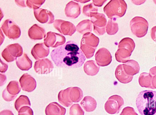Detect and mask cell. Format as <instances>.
I'll return each instance as SVG.
<instances>
[{
    "instance_id": "cell-1",
    "label": "cell",
    "mask_w": 156,
    "mask_h": 115,
    "mask_svg": "<svg viewBox=\"0 0 156 115\" xmlns=\"http://www.w3.org/2000/svg\"><path fill=\"white\" fill-rule=\"evenodd\" d=\"M51 58L58 67L76 68L81 67L86 60L82 51L75 42L69 40L53 50Z\"/></svg>"
},
{
    "instance_id": "cell-9",
    "label": "cell",
    "mask_w": 156,
    "mask_h": 115,
    "mask_svg": "<svg viewBox=\"0 0 156 115\" xmlns=\"http://www.w3.org/2000/svg\"><path fill=\"white\" fill-rule=\"evenodd\" d=\"M1 29L10 39L15 40L20 36L21 31L20 27L12 19H8L5 21Z\"/></svg>"
},
{
    "instance_id": "cell-31",
    "label": "cell",
    "mask_w": 156,
    "mask_h": 115,
    "mask_svg": "<svg viewBox=\"0 0 156 115\" xmlns=\"http://www.w3.org/2000/svg\"><path fill=\"white\" fill-rule=\"evenodd\" d=\"M6 89L9 93L12 96H17L21 91L19 83L16 81H10Z\"/></svg>"
},
{
    "instance_id": "cell-45",
    "label": "cell",
    "mask_w": 156,
    "mask_h": 115,
    "mask_svg": "<svg viewBox=\"0 0 156 115\" xmlns=\"http://www.w3.org/2000/svg\"><path fill=\"white\" fill-rule=\"evenodd\" d=\"M16 4L19 6L21 7H26V5L25 4V1L21 0H15Z\"/></svg>"
},
{
    "instance_id": "cell-23",
    "label": "cell",
    "mask_w": 156,
    "mask_h": 115,
    "mask_svg": "<svg viewBox=\"0 0 156 115\" xmlns=\"http://www.w3.org/2000/svg\"><path fill=\"white\" fill-rule=\"evenodd\" d=\"M115 76L117 80L120 82L126 84L131 82L133 76L128 75L125 71L122 64L118 65L115 72Z\"/></svg>"
},
{
    "instance_id": "cell-30",
    "label": "cell",
    "mask_w": 156,
    "mask_h": 115,
    "mask_svg": "<svg viewBox=\"0 0 156 115\" xmlns=\"http://www.w3.org/2000/svg\"><path fill=\"white\" fill-rule=\"evenodd\" d=\"M30 106V102L28 97L24 95H20L16 99L14 104L15 108L18 112L20 108L23 106Z\"/></svg>"
},
{
    "instance_id": "cell-48",
    "label": "cell",
    "mask_w": 156,
    "mask_h": 115,
    "mask_svg": "<svg viewBox=\"0 0 156 115\" xmlns=\"http://www.w3.org/2000/svg\"><path fill=\"white\" fill-rule=\"evenodd\" d=\"M153 1L156 4V0H153Z\"/></svg>"
},
{
    "instance_id": "cell-28",
    "label": "cell",
    "mask_w": 156,
    "mask_h": 115,
    "mask_svg": "<svg viewBox=\"0 0 156 115\" xmlns=\"http://www.w3.org/2000/svg\"><path fill=\"white\" fill-rule=\"evenodd\" d=\"M138 82L139 85L142 87L154 89L152 77L149 73L147 72L141 73L139 78Z\"/></svg>"
},
{
    "instance_id": "cell-38",
    "label": "cell",
    "mask_w": 156,
    "mask_h": 115,
    "mask_svg": "<svg viewBox=\"0 0 156 115\" xmlns=\"http://www.w3.org/2000/svg\"><path fill=\"white\" fill-rule=\"evenodd\" d=\"M149 74L151 76L152 83L154 89H156V66L151 68L149 70Z\"/></svg>"
},
{
    "instance_id": "cell-43",
    "label": "cell",
    "mask_w": 156,
    "mask_h": 115,
    "mask_svg": "<svg viewBox=\"0 0 156 115\" xmlns=\"http://www.w3.org/2000/svg\"><path fill=\"white\" fill-rule=\"evenodd\" d=\"M0 115H14L12 112L9 110H5L2 111Z\"/></svg>"
},
{
    "instance_id": "cell-26",
    "label": "cell",
    "mask_w": 156,
    "mask_h": 115,
    "mask_svg": "<svg viewBox=\"0 0 156 115\" xmlns=\"http://www.w3.org/2000/svg\"><path fill=\"white\" fill-rule=\"evenodd\" d=\"M99 69V67L98 66L95 61L93 60L87 61L84 65V71L85 73L89 75H96L98 72Z\"/></svg>"
},
{
    "instance_id": "cell-33",
    "label": "cell",
    "mask_w": 156,
    "mask_h": 115,
    "mask_svg": "<svg viewBox=\"0 0 156 115\" xmlns=\"http://www.w3.org/2000/svg\"><path fill=\"white\" fill-rule=\"evenodd\" d=\"M98 8L94 5L93 3L84 5L83 8V13L84 15L90 17L91 13L97 12Z\"/></svg>"
},
{
    "instance_id": "cell-13",
    "label": "cell",
    "mask_w": 156,
    "mask_h": 115,
    "mask_svg": "<svg viewBox=\"0 0 156 115\" xmlns=\"http://www.w3.org/2000/svg\"><path fill=\"white\" fill-rule=\"evenodd\" d=\"M34 67L37 73L39 74H46L52 71L54 66L50 60L46 58L36 61Z\"/></svg>"
},
{
    "instance_id": "cell-47",
    "label": "cell",
    "mask_w": 156,
    "mask_h": 115,
    "mask_svg": "<svg viewBox=\"0 0 156 115\" xmlns=\"http://www.w3.org/2000/svg\"><path fill=\"white\" fill-rule=\"evenodd\" d=\"M75 1L80 2L81 3H85L86 2L90 1V0H74Z\"/></svg>"
},
{
    "instance_id": "cell-8",
    "label": "cell",
    "mask_w": 156,
    "mask_h": 115,
    "mask_svg": "<svg viewBox=\"0 0 156 115\" xmlns=\"http://www.w3.org/2000/svg\"><path fill=\"white\" fill-rule=\"evenodd\" d=\"M91 21L93 24L94 32L97 35H102L105 33L107 20L105 15L98 12L90 14Z\"/></svg>"
},
{
    "instance_id": "cell-22",
    "label": "cell",
    "mask_w": 156,
    "mask_h": 115,
    "mask_svg": "<svg viewBox=\"0 0 156 115\" xmlns=\"http://www.w3.org/2000/svg\"><path fill=\"white\" fill-rule=\"evenodd\" d=\"M122 65L125 71L128 75L133 76L139 72V64L134 60H129Z\"/></svg>"
},
{
    "instance_id": "cell-10",
    "label": "cell",
    "mask_w": 156,
    "mask_h": 115,
    "mask_svg": "<svg viewBox=\"0 0 156 115\" xmlns=\"http://www.w3.org/2000/svg\"><path fill=\"white\" fill-rule=\"evenodd\" d=\"M124 104L122 98L118 95L111 96L108 99L105 105L106 112L110 114L118 113Z\"/></svg>"
},
{
    "instance_id": "cell-18",
    "label": "cell",
    "mask_w": 156,
    "mask_h": 115,
    "mask_svg": "<svg viewBox=\"0 0 156 115\" xmlns=\"http://www.w3.org/2000/svg\"><path fill=\"white\" fill-rule=\"evenodd\" d=\"M28 33L30 38L33 40H40L46 37L45 29L37 24L31 26L29 29Z\"/></svg>"
},
{
    "instance_id": "cell-14",
    "label": "cell",
    "mask_w": 156,
    "mask_h": 115,
    "mask_svg": "<svg viewBox=\"0 0 156 115\" xmlns=\"http://www.w3.org/2000/svg\"><path fill=\"white\" fill-rule=\"evenodd\" d=\"M34 13L36 19L41 23L51 24L55 21L54 14L47 9L40 8L34 10Z\"/></svg>"
},
{
    "instance_id": "cell-24",
    "label": "cell",
    "mask_w": 156,
    "mask_h": 115,
    "mask_svg": "<svg viewBox=\"0 0 156 115\" xmlns=\"http://www.w3.org/2000/svg\"><path fill=\"white\" fill-rule=\"evenodd\" d=\"M71 87L60 91L58 95L59 102L66 107H69L73 103L70 96V92Z\"/></svg>"
},
{
    "instance_id": "cell-27",
    "label": "cell",
    "mask_w": 156,
    "mask_h": 115,
    "mask_svg": "<svg viewBox=\"0 0 156 115\" xmlns=\"http://www.w3.org/2000/svg\"><path fill=\"white\" fill-rule=\"evenodd\" d=\"M89 19L83 20L80 22L76 26L77 31L81 34H85L92 31L93 25Z\"/></svg>"
},
{
    "instance_id": "cell-39",
    "label": "cell",
    "mask_w": 156,
    "mask_h": 115,
    "mask_svg": "<svg viewBox=\"0 0 156 115\" xmlns=\"http://www.w3.org/2000/svg\"><path fill=\"white\" fill-rule=\"evenodd\" d=\"M17 96H12L9 93L5 88L2 93V97L6 101L9 102L13 100Z\"/></svg>"
},
{
    "instance_id": "cell-15",
    "label": "cell",
    "mask_w": 156,
    "mask_h": 115,
    "mask_svg": "<svg viewBox=\"0 0 156 115\" xmlns=\"http://www.w3.org/2000/svg\"><path fill=\"white\" fill-rule=\"evenodd\" d=\"M95 59L97 64L101 67L108 66L112 61V56L109 51L106 48L102 47L96 52Z\"/></svg>"
},
{
    "instance_id": "cell-35",
    "label": "cell",
    "mask_w": 156,
    "mask_h": 115,
    "mask_svg": "<svg viewBox=\"0 0 156 115\" xmlns=\"http://www.w3.org/2000/svg\"><path fill=\"white\" fill-rule=\"evenodd\" d=\"M45 2V0H27L26 5L29 8L34 10L39 9Z\"/></svg>"
},
{
    "instance_id": "cell-46",
    "label": "cell",
    "mask_w": 156,
    "mask_h": 115,
    "mask_svg": "<svg viewBox=\"0 0 156 115\" xmlns=\"http://www.w3.org/2000/svg\"><path fill=\"white\" fill-rule=\"evenodd\" d=\"M145 0H131V2L134 4L139 5L143 4Z\"/></svg>"
},
{
    "instance_id": "cell-2",
    "label": "cell",
    "mask_w": 156,
    "mask_h": 115,
    "mask_svg": "<svg viewBox=\"0 0 156 115\" xmlns=\"http://www.w3.org/2000/svg\"><path fill=\"white\" fill-rule=\"evenodd\" d=\"M136 103L141 115H156V92L149 90L141 91Z\"/></svg>"
},
{
    "instance_id": "cell-49",
    "label": "cell",
    "mask_w": 156,
    "mask_h": 115,
    "mask_svg": "<svg viewBox=\"0 0 156 115\" xmlns=\"http://www.w3.org/2000/svg\"><path fill=\"white\" fill-rule=\"evenodd\" d=\"M155 60L156 61V57H155Z\"/></svg>"
},
{
    "instance_id": "cell-34",
    "label": "cell",
    "mask_w": 156,
    "mask_h": 115,
    "mask_svg": "<svg viewBox=\"0 0 156 115\" xmlns=\"http://www.w3.org/2000/svg\"><path fill=\"white\" fill-rule=\"evenodd\" d=\"M70 115H84V112L79 104H74L69 109Z\"/></svg>"
},
{
    "instance_id": "cell-20",
    "label": "cell",
    "mask_w": 156,
    "mask_h": 115,
    "mask_svg": "<svg viewBox=\"0 0 156 115\" xmlns=\"http://www.w3.org/2000/svg\"><path fill=\"white\" fill-rule=\"evenodd\" d=\"M66 109L57 103L53 102L49 103L46 107V115H65Z\"/></svg>"
},
{
    "instance_id": "cell-4",
    "label": "cell",
    "mask_w": 156,
    "mask_h": 115,
    "mask_svg": "<svg viewBox=\"0 0 156 115\" xmlns=\"http://www.w3.org/2000/svg\"><path fill=\"white\" fill-rule=\"evenodd\" d=\"M127 9L124 0H111L104 7L103 11L108 18L115 21L123 16Z\"/></svg>"
},
{
    "instance_id": "cell-40",
    "label": "cell",
    "mask_w": 156,
    "mask_h": 115,
    "mask_svg": "<svg viewBox=\"0 0 156 115\" xmlns=\"http://www.w3.org/2000/svg\"><path fill=\"white\" fill-rule=\"evenodd\" d=\"M150 34L152 39L156 42V26H153L151 28Z\"/></svg>"
},
{
    "instance_id": "cell-5",
    "label": "cell",
    "mask_w": 156,
    "mask_h": 115,
    "mask_svg": "<svg viewBox=\"0 0 156 115\" xmlns=\"http://www.w3.org/2000/svg\"><path fill=\"white\" fill-rule=\"evenodd\" d=\"M99 42V38L90 32L84 34L81 39L80 48L87 58L92 57Z\"/></svg>"
},
{
    "instance_id": "cell-19",
    "label": "cell",
    "mask_w": 156,
    "mask_h": 115,
    "mask_svg": "<svg viewBox=\"0 0 156 115\" xmlns=\"http://www.w3.org/2000/svg\"><path fill=\"white\" fill-rule=\"evenodd\" d=\"M80 12V6L78 3L72 1L66 5L65 13L67 17L76 19L79 16Z\"/></svg>"
},
{
    "instance_id": "cell-21",
    "label": "cell",
    "mask_w": 156,
    "mask_h": 115,
    "mask_svg": "<svg viewBox=\"0 0 156 115\" xmlns=\"http://www.w3.org/2000/svg\"><path fill=\"white\" fill-rule=\"evenodd\" d=\"M16 60V65L21 70L28 71L32 67V62L25 53Z\"/></svg>"
},
{
    "instance_id": "cell-44",
    "label": "cell",
    "mask_w": 156,
    "mask_h": 115,
    "mask_svg": "<svg viewBox=\"0 0 156 115\" xmlns=\"http://www.w3.org/2000/svg\"><path fill=\"white\" fill-rule=\"evenodd\" d=\"M0 86L3 85L6 82V78L5 75L4 74L0 73Z\"/></svg>"
},
{
    "instance_id": "cell-6",
    "label": "cell",
    "mask_w": 156,
    "mask_h": 115,
    "mask_svg": "<svg viewBox=\"0 0 156 115\" xmlns=\"http://www.w3.org/2000/svg\"><path fill=\"white\" fill-rule=\"evenodd\" d=\"M148 26L147 20L140 16L134 17L130 22V27L132 32L138 38L142 37L147 34Z\"/></svg>"
},
{
    "instance_id": "cell-36",
    "label": "cell",
    "mask_w": 156,
    "mask_h": 115,
    "mask_svg": "<svg viewBox=\"0 0 156 115\" xmlns=\"http://www.w3.org/2000/svg\"><path fill=\"white\" fill-rule=\"evenodd\" d=\"M18 115H34V113L30 106H25L20 108Z\"/></svg>"
},
{
    "instance_id": "cell-42",
    "label": "cell",
    "mask_w": 156,
    "mask_h": 115,
    "mask_svg": "<svg viewBox=\"0 0 156 115\" xmlns=\"http://www.w3.org/2000/svg\"><path fill=\"white\" fill-rule=\"evenodd\" d=\"M107 0H93V3L95 6L101 7Z\"/></svg>"
},
{
    "instance_id": "cell-17",
    "label": "cell",
    "mask_w": 156,
    "mask_h": 115,
    "mask_svg": "<svg viewBox=\"0 0 156 115\" xmlns=\"http://www.w3.org/2000/svg\"><path fill=\"white\" fill-rule=\"evenodd\" d=\"M49 53V48L44 43L36 44L31 50V54L36 60H38L47 57Z\"/></svg>"
},
{
    "instance_id": "cell-29",
    "label": "cell",
    "mask_w": 156,
    "mask_h": 115,
    "mask_svg": "<svg viewBox=\"0 0 156 115\" xmlns=\"http://www.w3.org/2000/svg\"><path fill=\"white\" fill-rule=\"evenodd\" d=\"M70 96L73 102L78 103L81 100L83 97V91L78 87H71Z\"/></svg>"
},
{
    "instance_id": "cell-41",
    "label": "cell",
    "mask_w": 156,
    "mask_h": 115,
    "mask_svg": "<svg viewBox=\"0 0 156 115\" xmlns=\"http://www.w3.org/2000/svg\"><path fill=\"white\" fill-rule=\"evenodd\" d=\"M1 60V66H0V72L2 73H4L7 70L8 68V65L6 64L3 63Z\"/></svg>"
},
{
    "instance_id": "cell-16",
    "label": "cell",
    "mask_w": 156,
    "mask_h": 115,
    "mask_svg": "<svg viewBox=\"0 0 156 115\" xmlns=\"http://www.w3.org/2000/svg\"><path fill=\"white\" fill-rule=\"evenodd\" d=\"M22 89L25 91L30 92L36 88L37 83L35 79L28 74H24L19 79Z\"/></svg>"
},
{
    "instance_id": "cell-25",
    "label": "cell",
    "mask_w": 156,
    "mask_h": 115,
    "mask_svg": "<svg viewBox=\"0 0 156 115\" xmlns=\"http://www.w3.org/2000/svg\"><path fill=\"white\" fill-rule=\"evenodd\" d=\"M80 104L87 112H90L94 111L97 106V102L92 97L87 96H85L80 102Z\"/></svg>"
},
{
    "instance_id": "cell-11",
    "label": "cell",
    "mask_w": 156,
    "mask_h": 115,
    "mask_svg": "<svg viewBox=\"0 0 156 115\" xmlns=\"http://www.w3.org/2000/svg\"><path fill=\"white\" fill-rule=\"evenodd\" d=\"M44 43L48 47H56L64 44L66 41L63 35L55 32H48L44 40Z\"/></svg>"
},
{
    "instance_id": "cell-7",
    "label": "cell",
    "mask_w": 156,
    "mask_h": 115,
    "mask_svg": "<svg viewBox=\"0 0 156 115\" xmlns=\"http://www.w3.org/2000/svg\"><path fill=\"white\" fill-rule=\"evenodd\" d=\"M23 50L22 46L18 43L7 46L2 53V56L7 62L13 61L22 55Z\"/></svg>"
},
{
    "instance_id": "cell-37",
    "label": "cell",
    "mask_w": 156,
    "mask_h": 115,
    "mask_svg": "<svg viewBox=\"0 0 156 115\" xmlns=\"http://www.w3.org/2000/svg\"><path fill=\"white\" fill-rule=\"evenodd\" d=\"M120 115H138L133 108L127 106L122 110Z\"/></svg>"
},
{
    "instance_id": "cell-3",
    "label": "cell",
    "mask_w": 156,
    "mask_h": 115,
    "mask_svg": "<svg viewBox=\"0 0 156 115\" xmlns=\"http://www.w3.org/2000/svg\"><path fill=\"white\" fill-rule=\"evenodd\" d=\"M135 44L131 38L127 37L123 38L118 44V49L115 56L116 61L119 62L126 63L129 60Z\"/></svg>"
},
{
    "instance_id": "cell-12",
    "label": "cell",
    "mask_w": 156,
    "mask_h": 115,
    "mask_svg": "<svg viewBox=\"0 0 156 115\" xmlns=\"http://www.w3.org/2000/svg\"><path fill=\"white\" fill-rule=\"evenodd\" d=\"M53 26L60 33L65 35L71 36L76 30L75 26L72 23L60 19L55 20Z\"/></svg>"
},
{
    "instance_id": "cell-32",
    "label": "cell",
    "mask_w": 156,
    "mask_h": 115,
    "mask_svg": "<svg viewBox=\"0 0 156 115\" xmlns=\"http://www.w3.org/2000/svg\"><path fill=\"white\" fill-rule=\"evenodd\" d=\"M115 20L109 19L108 22L106 27V31L109 35H113L116 34L118 31L119 27L117 23L115 22Z\"/></svg>"
}]
</instances>
